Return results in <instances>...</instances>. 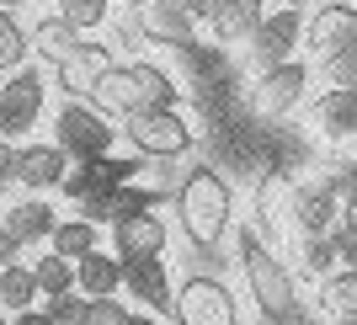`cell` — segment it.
<instances>
[{
  "mask_svg": "<svg viewBox=\"0 0 357 325\" xmlns=\"http://www.w3.org/2000/svg\"><path fill=\"white\" fill-rule=\"evenodd\" d=\"M229 219H235V197H229V181L213 171V165H192L176 187V224L181 235L192 240L197 251H213L224 235H229Z\"/></svg>",
  "mask_w": 357,
  "mask_h": 325,
  "instance_id": "cell-1",
  "label": "cell"
},
{
  "mask_svg": "<svg viewBox=\"0 0 357 325\" xmlns=\"http://www.w3.org/2000/svg\"><path fill=\"white\" fill-rule=\"evenodd\" d=\"M91 96L102 102V112H118V118H128V112L176 107V80H171L160 64H149V59L107 64V75L96 80V91H91Z\"/></svg>",
  "mask_w": 357,
  "mask_h": 325,
  "instance_id": "cell-2",
  "label": "cell"
},
{
  "mask_svg": "<svg viewBox=\"0 0 357 325\" xmlns=\"http://www.w3.org/2000/svg\"><path fill=\"white\" fill-rule=\"evenodd\" d=\"M240 272H245V288H251L256 310L267 315V320H294L298 315V294H294V278H288V266L256 240V229L240 235Z\"/></svg>",
  "mask_w": 357,
  "mask_h": 325,
  "instance_id": "cell-3",
  "label": "cell"
},
{
  "mask_svg": "<svg viewBox=\"0 0 357 325\" xmlns=\"http://www.w3.org/2000/svg\"><path fill=\"white\" fill-rule=\"evenodd\" d=\"M118 32H123V43L187 48V43H192V16L181 11V0H128Z\"/></svg>",
  "mask_w": 357,
  "mask_h": 325,
  "instance_id": "cell-4",
  "label": "cell"
},
{
  "mask_svg": "<svg viewBox=\"0 0 357 325\" xmlns=\"http://www.w3.org/2000/svg\"><path fill=\"white\" fill-rule=\"evenodd\" d=\"M128 144L144 155V160H176L192 149V123L181 118L176 107H155V112H128L123 118Z\"/></svg>",
  "mask_w": 357,
  "mask_h": 325,
  "instance_id": "cell-5",
  "label": "cell"
},
{
  "mask_svg": "<svg viewBox=\"0 0 357 325\" xmlns=\"http://www.w3.org/2000/svg\"><path fill=\"white\" fill-rule=\"evenodd\" d=\"M54 144H59L70 160H91V155H112V144H118V128L107 123L102 107H86L80 96H75L70 107H59Z\"/></svg>",
  "mask_w": 357,
  "mask_h": 325,
  "instance_id": "cell-6",
  "label": "cell"
},
{
  "mask_svg": "<svg viewBox=\"0 0 357 325\" xmlns=\"http://www.w3.org/2000/svg\"><path fill=\"white\" fill-rule=\"evenodd\" d=\"M171 320L176 325H240L235 294L219 278H187L171 294Z\"/></svg>",
  "mask_w": 357,
  "mask_h": 325,
  "instance_id": "cell-7",
  "label": "cell"
},
{
  "mask_svg": "<svg viewBox=\"0 0 357 325\" xmlns=\"http://www.w3.org/2000/svg\"><path fill=\"white\" fill-rule=\"evenodd\" d=\"M43 107H48L43 70H22V64H16L11 80L0 86V133H27L32 123L43 118Z\"/></svg>",
  "mask_w": 357,
  "mask_h": 325,
  "instance_id": "cell-8",
  "label": "cell"
},
{
  "mask_svg": "<svg viewBox=\"0 0 357 325\" xmlns=\"http://www.w3.org/2000/svg\"><path fill=\"white\" fill-rule=\"evenodd\" d=\"M304 86H310V70L298 59L267 64V70L256 75V86H251V107L261 118H288V112L304 102Z\"/></svg>",
  "mask_w": 357,
  "mask_h": 325,
  "instance_id": "cell-9",
  "label": "cell"
},
{
  "mask_svg": "<svg viewBox=\"0 0 357 325\" xmlns=\"http://www.w3.org/2000/svg\"><path fill=\"white\" fill-rule=\"evenodd\" d=\"M245 43H251V64H256V70L294 59V48L304 43V16H298V6H283V11L261 16V22H256V32L245 38Z\"/></svg>",
  "mask_w": 357,
  "mask_h": 325,
  "instance_id": "cell-10",
  "label": "cell"
},
{
  "mask_svg": "<svg viewBox=\"0 0 357 325\" xmlns=\"http://www.w3.org/2000/svg\"><path fill=\"white\" fill-rule=\"evenodd\" d=\"M288 213H294V224L304 229V235H326L331 224H336V213H342V192L331 187V176L294 181V192H288Z\"/></svg>",
  "mask_w": 357,
  "mask_h": 325,
  "instance_id": "cell-11",
  "label": "cell"
},
{
  "mask_svg": "<svg viewBox=\"0 0 357 325\" xmlns=\"http://www.w3.org/2000/svg\"><path fill=\"white\" fill-rule=\"evenodd\" d=\"M70 176V155L59 144H22L16 149V187L27 192H59Z\"/></svg>",
  "mask_w": 357,
  "mask_h": 325,
  "instance_id": "cell-12",
  "label": "cell"
},
{
  "mask_svg": "<svg viewBox=\"0 0 357 325\" xmlns=\"http://www.w3.org/2000/svg\"><path fill=\"white\" fill-rule=\"evenodd\" d=\"M357 38V6H347V0H326V6H314V16L304 22V43L326 59V54H336V48H347Z\"/></svg>",
  "mask_w": 357,
  "mask_h": 325,
  "instance_id": "cell-13",
  "label": "cell"
},
{
  "mask_svg": "<svg viewBox=\"0 0 357 325\" xmlns=\"http://www.w3.org/2000/svg\"><path fill=\"white\" fill-rule=\"evenodd\" d=\"M112 245L118 256H160L165 251V219L149 208H123L112 219Z\"/></svg>",
  "mask_w": 357,
  "mask_h": 325,
  "instance_id": "cell-14",
  "label": "cell"
},
{
  "mask_svg": "<svg viewBox=\"0 0 357 325\" xmlns=\"http://www.w3.org/2000/svg\"><path fill=\"white\" fill-rule=\"evenodd\" d=\"M107 64H112L107 43H91V38H80V43H75L70 54L54 64V80H59L70 96H91V91H96V80L107 75Z\"/></svg>",
  "mask_w": 357,
  "mask_h": 325,
  "instance_id": "cell-15",
  "label": "cell"
},
{
  "mask_svg": "<svg viewBox=\"0 0 357 325\" xmlns=\"http://www.w3.org/2000/svg\"><path fill=\"white\" fill-rule=\"evenodd\" d=\"M123 262V282H128V294L144 304V310H171V272H165L160 256H118Z\"/></svg>",
  "mask_w": 357,
  "mask_h": 325,
  "instance_id": "cell-16",
  "label": "cell"
},
{
  "mask_svg": "<svg viewBox=\"0 0 357 325\" xmlns=\"http://www.w3.org/2000/svg\"><path fill=\"white\" fill-rule=\"evenodd\" d=\"M128 176H134V165H128V160H112V155H91V160L70 165V176H64V192H70V197H86V192H118Z\"/></svg>",
  "mask_w": 357,
  "mask_h": 325,
  "instance_id": "cell-17",
  "label": "cell"
},
{
  "mask_svg": "<svg viewBox=\"0 0 357 325\" xmlns=\"http://www.w3.org/2000/svg\"><path fill=\"white\" fill-rule=\"evenodd\" d=\"M314 128L326 139H352L357 133V86H331L314 102Z\"/></svg>",
  "mask_w": 357,
  "mask_h": 325,
  "instance_id": "cell-18",
  "label": "cell"
},
{
  "mask_svg": "<svg viewBox=\"0 0 357 325\" xmlns=\"http://www.w3.org/2000/svg\"><path fill=\"white\" fill-rule=\"evenodd\" d=\"M54 208L43 203V192L38 197H22V203H11L6 208V229H11L16 240H22V245H43L48 235H54Z\"/></svg>",
  "mask_w": 357,
  "mask_h": 325,
  "instance_id": "cell-19",
  "label": "cell"
},
{
  "mask_svg": "<svg viewBox=\"0 0 357 325\" xmlns=\"http://www.w3.org/2000/svg\"><path fill=\"white\" fill-rule=\"evenodd\" d=\"M118 282H123V262L118 256H107V251H96L91 245L86 256H75V288L80 294H118Z\"/></svg>",
  "mask_w": 357,
  "mask_h": 325,
  "instance_id": "cell-20",
  "label": "cell"
},
{
  "mask_svg": "<svg viewBox=\"0 0 357 325\" xmlns=\"http://www.w3.org/2000/svg\"><path fill=\"white\" fill-rule=\"evenodd\" d=\"M261 16H267V11H261V0H224L219 16H213L208 27H213V38H219V43H245Z\"/></svg>",
  "mask_w": 357,
  "mask_h": 325,
  "instance_id": "cell-21",
  "label": "cell"
},
{
  "mask_svg": "<svg viewBox=\"0 0 357 325\" xmlns=\"http://www.w3.org/2000/svg\"><path fill=\"white\" fill-rule=\"evenodd\" d=\"M80 38H86V32H75L64 16H38V27L27 32V43L38 48V59H43V64H59Z\"/></svg>",
  "mask_w": 357,
  "mask_h": 325,
  "instance_id": "cell-22",
  "label": "cell"
},
{
  "mask_svg": "<svg viewBox=\"0 0 357 325\" xmlns=\"http://www.w3.org/2000/svg\"><path fill=\"white\" fill-rule=\"evenodd\" d=\"M32 298H38V278H32V266H16L6 262L0 266V310H32Z\"/></svg>",
  "mask_w": 357,
  "mask_h": 325,
  "instance_id": "cell-23",
  "label": "cell"
},
{
  "mask_svg": "<svg viewBox=\"0 0 357 325\" xmlns=\"http://www.w3.org/2000/svg\"><path fill=\"white\" fill-rule=\"evenodd\" d=\"M320 304H326L331 320H347V315H357V272H352V266H342V272H326Z\"/></svg>",
  "mask_w": 357,
  "mask_h": 325,
  "instance_id": "cell-24",
  "label": "cell"
},
{
  "mask_svg": "<svg viewBox=\"0 0 357 325\" xmlns=\"http://www.w3.org/2000/svg\"><path fill=\"white\" fill-rule=\"evenodd\" d=\"M48 245H54V251L59 256H86L91 245H96V224L91 219H70V224H54V235H48Z\"/></svg>",
  "mask_w": 357,
  "mask_h": 325,
  "instance_id": "cell-25",
  "label": "cell"
},
{
  "mask_svg": "<svg viewBox=\"0 0 357 325\" xmlns=\"http://www.w3.org/2000/svg\"><path fill=\"white\" fill-rule=\"evenodd\" d=\"M27 27L16 22V11H0V75H11L16 64L27 59Z\"/></svg>",
  "mask_w": 357,
  "mask_h": 325,
  "instance_id": "cell-26",
  "label": "cell"
},
{
  "mask_svg": "<svg viewBox=\"0 0 357 325\" xmlns=\"http://www.w3.org/2000/svg\"><path fill=\"white\" fill-rule=\"evenodd\" d=\"M32 278H38V294H64V288H75V262L59 251H48L43 262L32 266Z\"/></svg>",
  "mask_w": 357,
  "mask_h": 325,
  "instance_id": "cell-27",
  "label": "cell"
},
{
  "mask_svg": "<svg viewBox=\"0 0 357 325\" xmlns=\"http://www.w3.org/2000/svg\"><path fill=\"white\" fill-rule=\"evenodd\" d=\"M59 16L75 32H91V27L107 22V0H59Z\"/></svg>",
  "mask_w": 357,
  "mask_h": 325,
  "instance_id": "cell-28",
  "label": "cell"
},
{
  "mask_svg": "<svg viewBox=\"0 0 357 325\" xmlns=\"http://www.w3.org/2000/svg\"><path fill=\"white\" fill-rule=\"evenodd\" d=\"M304 272H314V278L336 272V245H331V235H304Z\"/></svg>",
  "mask_w": 357,
  "mask_h": 325,
  "instance_id": "cell-29",
  "label": "cell"
},
{
  "mask_svg": "<svg viewBox=\"0 0 357 325\" xmlns=\"http://www.w3.org/2000/svg\"><path fill=\"white\" fill-rule=\"evenodd\" d=\"M80 325H128V310H123L112 294H96V298H86V315H80Z\"/></svg>",
  "mask_w": 357,
  "mask_h": 325,
  "instance_id": "cell-30",
  "label": "cell"
},
{
  "mask_svg": "<svg viewBox=\"0 0 357 325\" xmlns=\"http://www.w3.org/2000/svg\"><path fill=\"white\" fill-rule=\"evenodd\" d=\"M326 80L331 86H357V38L336 54H326Z\"/></svg>",
  "mask_w": 357,
  "mask_h": 325,
  "instance_id": "cell-31",
  "label": "cell"
},
{
  "mask_svg": "<svg viewBox=\"0 0 357 325\" xmlns=\"http://www.w3.org/2000/svg\"><path fill=\"white\" fill-rule=\"evenodd\" d=\"M48 315H54V325H80V315H86V294H75V288L48 294Z\"/></svg>",
  "mask_w": 357,
  "mask_h": 325,
  "instance_id": "cell-32",
  "label": "cell"
},
{
  "mask_svg": "<svg viewBox=\"0 0 357 325\" xmlns=\"http://www.w3.org/2000/svg\"><path fill=\"white\" fill-rule=\"evenodd\" d=\"M326 235H331V245H336V262L357 272V229H347V224H331Z\"/></svg>",
  "mask_w": 357,
  "mask_h": 325,
  "instance_id": "cell-33",
  "label": "cell"
},
{
  "mask_svg": "<svg viewBox=\"0 0 357 325\" xmlns=\"http://www.w3.org/2000/svg\"><path fill=\"white\" fill-rule=\"evenodd\" d=\"M11 187H16V144L0 139V197L11 192Z\"/></svg>",
  "mask_w": 357,
  "mask_h": 325,
  "instance_id": "cell-34",
  "label": "cell"
},
{
  "mask_svg": "<svg viewBox=\"0 0 357 325\" xmlns=\"http://www.w3.org/2000/svg\"><path fill=\"white\" fill-rule=\"evenodd\" d=\"M219 6H224V0H181V11L192 16V22H213V16H219Z\"/></svg>",
  "mask_w": 357,
  "mask_h": 325,
  "instance_id": "cell-35",
  "label": "cell"
},
{
  "mask_svg": "<svg viewBox=\"0 0 357 325\" xmlns=\"http://www.w3.org/2000/svg\"><path fill=\"white\" fill-rule=\"evenodd\" d=\"M16 251H22V240H16L11 229H6V219H0V266H6V262H16Z\"/></svg>",
  "mask_w": 357,
  "mask_h": 325,
  "instance_id": "cell-36",
  "label": "cell"
},
{
  "mask_svg": "<svg viewBox=\"0 0 357 325\" xmlns=\"http://www.w3.org/2000/svg\"><path fill=\"white\" fill-rule=\"evenodd\" d=\"M11 325H54V315H48V310H16Z\"/></svg>",
  "mask_w": 357,
  "mask_h": 325,
  "instance_id": "cell-37",
  "label": "cell"
},
{
  "mask_svg": "<svg viewBox=\"0 0 357 325\" xmlns=\"http://www.w3.org/2000/svg\"><path fill=\"white\" fill-rule=\"evenodd\" d=\"M342 224H347V229H357V187L342 197Z\"/></svg>",
  "mask_w": 357,
  "mask_h": 325,
  "instance_id": "cell-38",
  "label": "cell"
},
{
  "mask_svg": "<svg viewBox=\"0 0 357 325\" xmlns=\"http://www.w3.org/2000/svg\"><path fill=\"white\" fill-rule=\"evenodd\" d=\"M128 325H160L155 315H128Z\"/></svg>",
  "mask_w": 357,
  "mask_h": 325,
  "instance_id": "cell-39",
  "label": "cell"
},
{
  "mask_svg": "<svg viewBox=\"0 0 357 325\" xmlns=\"http://www.w3.org/2000/svg\"><path fill=\"white\" fill-rule=\"evenodd\" d=\"M16 6H27V0H0V11H16Z\"/></svg>",
  "mask_w": 357,
  "mask_h": 325,
  "instance_id": "cell-40",
  "label": "cell"
},
{
  "mask_svg": "<svg viewBox=\"0 0 357 325\" xmlns=\"http://www.w3.org/2000/svg\"><path fill=\"white\" fill-rule=\"evenodd\" d=\"M288 6H298V11H304V6H320V0H288Z\"/></svg>",
  "mask_w": 357,
  "mask_h": 325,
  "instance_id": "cell-41",
  "label": "cell"
},
{
  "mask_svg": "<svg viewBox=\"0 0 357 325\" xmlns=\"http://www.w3.org/2000/svg\"><path fill=\"white\" fill-rule=\"evenodd\" d=\"M336 325H357V315H347V320H336Z\"/></svg>",
  "mask_w": 357,
  "mask_h": 325,
  "instance_id": "cell-42",
  "label": "cell"
},
{
  "mask_svg": "<svg viewBox=\"0 0 357 325\" xmlns=\"http://www.w3.org/2000/svg\"><path fill=\"white\" fill-rule=\"evenodd\" d=\"M0 325H11V320H6V310H0Z\"/></svg>",
  "mask_w": 357,
  "mask_h": 325,
  "instance_id": "cell-43",
  "label": "cell"
},
{
  "mask_svg": "<svg viewBox=\"0 0 357 325\" xmlns=\"http://www.w3.org/2000/svg\"><path fill=\"white\" fill-rule=\"evenodd\" d=\"M352 139H357V133H352ZM352 165H357V155H352Z\"/></svg>",
  "mask_w": 357,
  "mask_h": 325,
  "instance_id": "cell-44",
  "label": "cell"
}]
</instances>
